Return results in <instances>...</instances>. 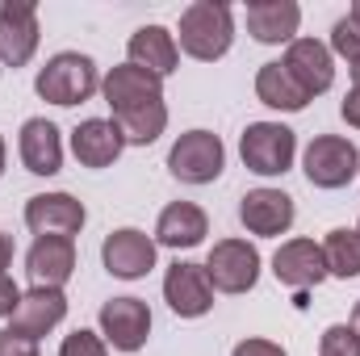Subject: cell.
Returning a JSON list of instances; mask_svg holds the SVG:
<instances>
[{
  "label": "cell",
  "instance_id": "6da1fadb",
  "mask_svg": "<svg viewBox=\"0 0 360 356\" xmlns=\"http://www.w3.org/2000/svg\"><path fill=\"white\" fill-rule=\"evenodd\" d=\"M235 42V13L222 0H193L180 13V51L197 63H214Z\"/></svg>",
  "mask_w": 360,
  "mask_h": 356
},
{
  "label": "cell",
  "instance_id": "7a4b0ae2",
  "mask_svg": "<svg viewBox=\"0 0 360 356\" xmlns=\"http://www.w3.org/2000/svg\"><path fill=\"white\" fill-rule=\"evenodd\" d=\"M34 92L51 105H84L92 92H101V72H96V59L80 55V51H59L46 59V68H38L34 76Z\"/></svg>",
  "mask_w": 360,
  "mask_h": 356
},
{
  "label": "cell",
  "instance_id": "3957f363",
  "mask_svg": "<svg viewBox=\"0 0 360 356\" xmlns=\"http://www.w3.org/2000/svg\"><path fill=\"white\" fill-rule=\"evenodd\" d=\"M239 155L256 177H285L297 160V134L285 122H252L239 139Z\"/></svg>",
  "mask_w": 360,
  "mask_h": 356
},
{
  "label": "cell",
  "instance_id": "277c9868",
  "mask_svg": "<svg viewBox=\"0 0 360 356\" xmlns=\"http://www.w3.org/2000/svg\"><path fill=\"white\" fill-rule=\"evenodd\" d=\"M226 168V147L214 130H184L168 151V172L180 184H214Z\"/></svg>",
  "mask_w": 360,
  "mask_h": 356
},
{
  "label": "cell",
  "instance_id": "5b68a950",
  "mask_svg": "<svg viewBox=\"0 0 360 356\" xmlns=\"http://www.w3.org/2000/svg\"><path fill=\"white\" fill-rule=\"evenodd\" d=\"M302 172L314 189H344L360 177V151L352 139L344 134H319L310 139L302 155Z\"/></svg>",
  "mask_w": 360,
  "mask_h": 356
},
{
  "label": "cell",
  "instance_id": "8992f818",
  "mask_svg": "<svg viewBox=\"0 0 360 356\" xmlns=\"http://www.w3.org/2000/svg\"><path fill=\"white\" fill-rule=\"evenodd\" d=\"M260 252L248 239H218L205 256V276L214 293H248L260 281Z\"/></svg>",
  "mask_w": 360,
  "mask_h": 356
},
{
  "label": "cell",
  "instance_id": "52a82bcc",
  "mask_svg": "<svg viewBox=\"0 0 360 356\" xmlns=\"http://www.w3.org/2000/svg\"><path fill=\"white\" fill-rule=\"evenodd\" d=\"M96 323H101V340L117 352H139L151 336V310L143 298H109Z\"/></svg>",
  "mask_w": 360,
  "mask_h": 356
},
{
  "label": "cell",
  "instance_id": "ba28073f",
  "mask_svg": "<svg viewBox=\"0 0 360 356\" xmlns=\"http://www.w3.org/2000/svg\"><path fill=\"white\" fill-rule=\"evenodd\" d=\"M38 8L34 0H0V63L25 68L38 51Z\"/></svg>",
  "mask_w": 360,
  "mask_h": 356
},
{
  "label": "cell",
  "instance_id": "9c48e42d",
  "mask_svg": "<svg viewBox=\"0 0 360 356\" xmlns=\"http://www.w3.org/2000/svg\"><path fill=\"white\" fill-rule=\"evenodd\" d=\"M89 222V210L80 197L72 193H38L25 201V227L42 239V235H63V239H76Z\"/></svg>",
  "mask_w": 360,
  "mask_h": 356
},
{
  "label": "cell",
  "instance_id": "30bf717a",
  "mask_svg": "<svg viewBox=\"0 0 360 356\" xmlns=\"http://www.w3.org/2000/svg\"><path fill=\"white\" fill-rule=\"evenodd\" d=\"M155 239L139 227H122L113 235H105L101 243V260H105V272L117 276V281H139L155 268Z\"/></svg>",
  "mask_w": 360,
  "mask_h": 356
},
{
  "label": "cell",
  "instance_id": "8fae6325",
  "mask_svg": "<svg viewBox=\"0 0 360 356\" xmlns=\"http://www.w3.org/2000/svg\"><path fill=\"white\" fill-rule=\"evenodd\" d=\"M63 319H68V293H63V289H42V285H34V289L21 293V302H17V310H13V319H8V331L38 344V340L51 336Z\"/></svg>",
  "mask_w": 360,
  "mask_h": 356
},
{
  "label": "cell",
  "instance_id": "7c38bea8",
  "mask_svg": "<svg viewBox=\"0 0 360 356\" xmlns=\"http://www.w3.org/2000/svg\"><path fill=\"white\" fill-rule=\"evenodd\" d=\"M164 302L172 306V314L180 319H201L214 310V285L205 276V265L193 260H176L164 272Z\"/></svg>",
  "mask_w": 360,
  "mask_h": 356
},
{
  "label": "cell",
  "instance_id": "4fadbf2b",
  "mask_svg": "<svg viewBox=\"0 0 360 356\" xmlns=\"http://www.w3.org/2000/svg\"><path fill=\"white\" fill-rule=\"evenodd\" d=\"M101 96H105V105H109L113 117H117V113H126V109L164 101V80L151 76L147 68H134V63L126 59V63H117V68H109V72L101 76Z\"/></svg>",
  "mask_w": 360,
  "mask_h": 356
},
{
  "label": "cell",
  "instance_id": "5bb4252c",
  "mask_svg": "<svg viewBox=\"0 0 360 356\" xmlns=\"http://www.w3.org/2000/svg\"><path fill=\"white\" fill-rule=\"evenodd\" d=\"M293 218H297V205H293V197L285 189H252L239 201V222L260 239L285 235L293 227Z\"/></svg>",
  "mask_w": 360,
  "mask_h": 356
},
{
  "label": "cell",
  "instance_id": "9a60e30c",
  "mask_svg": "<svg viewBox=\"0 0 360 356\" xmlns=\"http://www.w3.org/2000/svg\"><path fill=\"white\" fill-rule=\"evenodd\" d=\"M285 72L306 89V96H319V92H327L335 84V55H331V46L327 42H319V38H293L289 46H285Z\"/></svg>",
  "mask_w": 360,
  "mask_h": 356
},
{
  "label": "cell",
  "instance_id": "2e32d148",
  "mask_svg": "<svg viewBox=\"0 0 360 356\" xmlns=\"http://www.w3.org/2000/svg\"><path fill=\"white\" fill-rule=\"evenodd\" d=\"M272 276L289 289H314L319 281H327V260L323 248L314 239H285L272 256Z\"/></svg>",
  "mask_w": 360,
  "mask_h": 356
},
{
  "label": "cell",
  "instance_id": "e0dca14e",
  "mask_svg": "<svg viewBox=\"0 0 360 356\" xmlns=\"http://www.w3.org/2000/svg\"><path fill=\"white\" fill-rule=\"evenodd\" d=\"M17 155H21L25 172H34V177H55V172L63 168V134H59V126L46 122V117L21 122Z\"/></svg>",
  "mask_w": 360,
  "mask_h": 356
},
{
  "label": "cell",
  "instance_id": "ac0fdd59",
  "mask_svg": "<svg viewBox=\"0 0 360 356\" xmlns=\"http://www.w3.org/2000/svg\"><path fill=\"white\" fill-rule=\"evenodd\" d=\"M25 272L42 289H63L76 272V239H63V235L34 239V248L25 252Z\"/></svg>",
  "mask_w": 360,
  "mask_h": 356
},
{
  "label": "cell",
  "instance_id": "d6986e66",
  "mask_svg": "<svg viewBox=\"0 0 360 356\" xmlns=\"http://www.w3.org/2000/svg\"><path fill=\"white\" fill-rule=\"evenodd\" d=\"M122 151H126V139L113 117H84L72 130V155L84 168H109V164H117Z\"/></svg>",
  "mask_w": 360,
  "mask_h": 356
},
{
  "label": "cell",
  "instance_id": "ffe728a7",
  "mask_svg": "<svg viewBox=\"0 0 360 356\" xmlns=\"http://www.w3.org/2000/svg\"><path fill=\"white\" fill-rule=\"evenodd\" d=\"M126 55H130L134 68H147V72L160 76V80H168L180 68V42H176V34L164 30V25H143V30H134L130 42H126Z\"/></svg>",
  "mask_w": 360,
  "mask_h": 356
},
{
  "label": "cell",
  "instance_id": "44dd1931",
  "mask_svg": "<svg viewBox=\"0 0 360 356\" xmlns=\"http://www.w3.org/2000/svg\"><path fill=\"white\" fill-rule=\"evenodd\" d=\"M302 25V8L293 0H252L248 4V34L264 46H289L297 38Z\"/></svg>",
  "mask_w": 360,
  "mask_h": 356
},
{
  "label": "cell",
  "instance_id": "7402d4cb",
  "mask_svg": "<svg viewBox=\"0 0 360 356\" xmlns=\"http://www.w3.org/2000/svg\"><path fill=\"white\" fill-rule=\"evenodd\" d=\"M205 235H210V218H205V210L197 201H172V205H164V214L155 222V248L184 252V248H197Z\"/></svg>",
  "mask_w": 360,
  "mask_h": 356
},
{
  "label": "cell",
  "instance_id": "603a6c76",
  "mask_svg": "<svg viewBox=\"0 0 360 356\" xmlns=\"http://www.w3.org/2000/svg\"><path fill=\"white\" fill-rule=\"evenodd\" d=\"M256 96L269 105V109H281V113H302L310 105L306 89L285 72V63H264L256 72Z\"/></svg>",
  "mask_w": 360,
  "mask_h": 356
},
{
  "label": "cell",
  "instance_id": "cb8c5ba5",
  "mask_svg": "<svg viewBox=\"0 0 360 356\" xmlns=\"http://www.w3.org/2000/svg\"><path fill=\"white\" fill-rule=\"evenodd\" d=\"M126 147H151L164 130H168V105L164 101H151V105H139V109H126L113 117Z\"/></svg>",
  "mask_w": 360,
  "mask_h": 356
},
{
  "label": "cell",
  "instance_id": "d4e9b609",
  "mask_svg": "<svg viewBox=\"0 0 360 356\" xmlns=\"http://www.w3.org/2000/svg\"><path fill=\"white\" fill-rule=\"evenodd\" d=\"M323 248V260H327V276H340V281H352L360 276V235L356 227H335L327 231V239L319 243Z\"/></svg>",
  "mask_w": 360,
  "mask_h": 356
},
{
  "label": "cell",
  "instance_id": "484cf974",
  "mask_svg": "<svg viewBox=\"0 0 360 356\" xmlns=\"http://www.w3.org/2000/svg\"><path fill=\"white\" fill-rule=\"evenodd\" d=\"M319 356H360V336L352 323H331L319 340Z\"/></svg>",
  "mask_w": 360,
  "mask_h": 356
},
{
  "label": "cell",
  "instance_id": "4316f807",
  "mask_svg": "<svg viewBox=\"0 0 360 356\" xmlns=\"http://www.w3.org/2000/svg\"><path fill=\"white\" fill-rule=\"evenodd\" d=\"M331 55H340V59H348V63H356L360 59V25L352 17H340L335 25H331Z\"/></svg>",
  "mask_w": 360,
  "mask_h": 356
},
{
  "label": "cell",
  "instance_id": "83f0119b",
  "mask_svg": "<svg viewBox=\"0 0 360 356\" xmlns=\"http://www.w3.org/2000/svg\"><path fill=\"white\" fill-rule=\"evenodd\" d=\"M59 356H109V344H105L96 331H84V327H76L72 336H63V344H59Z\"/></svg>",
  "mask_w": 360,
  "mask_h": 356
},
{
  "label": "cell",
  "instance_id": "f1b7e54d",
  "mask_svg": "<svg viewBox=\"0 0 360 356\" xmlns=\"http://www.w3.org/2000/svg\"><path fill=\"white\" fill-rule=\"evenodd\" d=\"M0 356H42V352H38V344H34V340L13 336V331L4 327V331H0Z\"/></svg>",
  "mask_w": 360,
  "mask_h": 356
},
{
  "label": "cell",
  "instance_id": "f546056e",
  "mask_svg": "<svg viewBox=\"0 0 360 356\" xmlns=\"http://www.w3.org/2000/svg\"><path fill=\"white\" fill-rule=\"evenodd\" d=\"M17 302H21V289H17V281H13L8 272H0V319H13Z\"/></svg>",
  "mask_w": 360,
  "mask_h": 356
},
{
  "label": "cell",
  "instance_id": "4dcf8cb0",
  "mask_svg": "<svg viewBox=\"0 0 360 356\" xmlns=\"http://www.w3.org/2000/svg\"><path fill=\"white\" fill-rule=\"evenodd\" d=\"M231 356H289V352L281 344H272V340H243V344H235Z\"/></svg>",
  "mask_w": 360,
  "mask_h": 356
},
{
  "label": "cell",
  "instance_id": "1f68e13d",
  "mask_svg": "<svg viewBox=\"0 0 360 356\" xmlns=\"http://www.w3.org/2000/svg\"><path fill=\"white\" fill-rule=\"evenodd\" d=\"M340 113H344V122H348L352 130H360V89H348L344 105H340Z\"/></svg>",
  "mask_w": 360,
  "mask_h": 356
},
{
  "label": "cell",
  "instance_id": "d6a6232c",
  "mask_svg": "<svg viewBox=\"0 0 360 356\" xmlns=\"http://www.w3.org/2000/svg\"><path fill=\"white\" fill-rule=\"evenodd\" d=\"M13 252H17V248H13V239H8V235H0V272L13 265Z\"/></svg>",
  "mask_w": 360,
  "mask_h": 356
},
{
  "label": "cell",
  "instance_id": "836d02e7",
  "mask_svg": "<svg viewBox=\"0 0 360 356\" xmlns=\"http://www.w3.org/2000/svg\"><path fill=\"white\" fill-rule=\"evenodd\" d=\"M348 72H352V89H360V59L356 63H348Z\"/></svg>",
  "mask_w": 360,
  "mask_h": 356
},
{
  "label": "cell",
  "instance_id": "e575fe53",
  "mask_svg": "<svg viewBox=\"0 0 360 356\" xmlns=\"http://www.w3.org/2000/svg\"><path fill=\"white\" fill-rule=\"evenodd\" d=\"M4 160H8V147H4V139H0V177H4Z\"/></svg>",
  "mask_w": 360,
  "mask_h": 356
},
{
  "label": "cell",
  "instance_id": "d590c367",
  "mask_svg": "<svg viewBox=\"0 0 360 356\" xmlns=\"http://www.w3.org/2000/svg\"><path fill=\"white\" fill-rule=\"evenodd\" d=\"M352 331L360 336V302H356V310H352Z\"/></svg>",
  "mask_w": 360,
  "mask_h": 356
},
{
  "label": "cell",
  "instance_id": "8d00e7d4",
  "mask_svg": "<svg viewBox=\"0 0 360 356\" xmlns=\"http://www.w3.org/2000/svg\"><path fill=\"white\" fill-rule=\"evenodd\" d=\"M348 17H352V21H356V25H360V0H356V4H352V8H348Z\"/></svg>",
  "mask_w": 360,
  "mask_h": 356
},
{
  "label": "cell",
  "instance_id": "74e56055",
  "mask_svg": "<svg viewBox=\"0 0 360 356\" xmlns=\"http://www.w3.org/2000/svg\"><path fill=\"white\" fill-rule=\"evenodd\" d=\"M356 235H360V222H356Z\"/></svg>",
  "mask_w": 360,
  "mask_h": 356
}]
</instances>
